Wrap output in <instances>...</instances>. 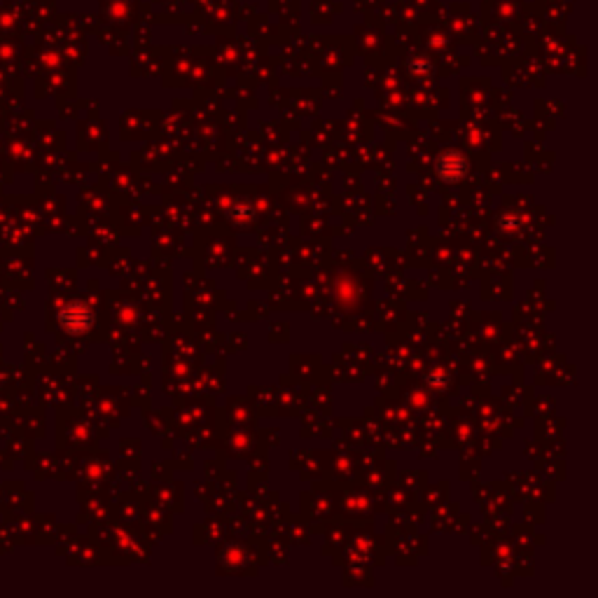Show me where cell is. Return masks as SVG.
I'll list each match as a JSON object with an SVG mask.
<instances>
[{"mask_svg":"<svg viewBox=\"0 0 598 598\" xmlns=\"http://www.w3.org/2000/svg\"><path fill=\"white\" fill-rule=\"evenodd\" d=\"M435 166H437V176H440L449 185L458 183V180H463V176L467 173L465 159H463L458 152H445L435 162Z\"/></svg>","mask_w":598,"mask_h":598,"instance_id":"1","label":"cell"},{"mask_svg":"<svg viewBox=\"0 0 598 598\" xmlns=\"http://www.w3.org/2000/svg\"><path fill=\"white\" fill-rule=\"evenodd\" d=\"M61 323L70 332H85L89 330V325H92V313L87 311V306L73 304L61 313Z\"/></svg>","mask_w":598,"mask_h":598,"instance_id":"2","label":"cell"}]
</instances>
